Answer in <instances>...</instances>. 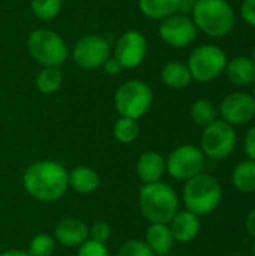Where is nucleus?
<instances>
[{"label": "nucleus", "mask_w": 255, "mask_h": 256, "mask_svg": "<svg viewBox=\"0 0 255 256\" xmlns=\"http://www.w3.org/2000/svg\"><path fill=\"white\" fill-rule=\"evenodd\" d=\"M27 50L42 68H60L69 56L63 38L50 28H36L27 38Z\"/></svg>", "instance_id": "5"}, {"label": "nucleus", "mask_w": 255, "mask_h": 256, "mask_svg": "<svg viewBox=\"0 0 255 256\" xmlns=\"http://www.w3.org/2000/svg\"><path fill=\"white\" fill-rule=\"evenodd\" d=\"M182 200L186 210L192 212L194 214H209L221 204L222 184L215 176L201 172L186 180L182 192Z\"/></svg>", "instance_id": "3"}, {"label": "nucleus", "mask_w": 255, "mask_h": 256, "mask_svg": "<svg viewBox=\"0 0 255 256\" xmlns=\"http://www.w3.org/2000/svg\"><path fill=\"white\" fill-rule=\"evenodd\" d=\"M191 14L197 30L210 38L227 36L236 24L234 10L227 0H198Z\"/></svg>", "instance_id": "4"}, {"label": "nucleus", "mask_w": 255, "mask_h": 256, "mask_svg": "<svg viewBox=\"0 0 255 256\" xmlns=\"http://www.w3.org/2000/svg\"><path fill=\"white\" fill-rule=\"evenodd\" d=\"M167 172L176 180H189L206 168V154L203 150L192 144H185L174 148L165 159Z\"/></svg>", "instance_id": "8"}, {"label": "nucleus", "mask_w": 255, "mask_h": 256, "mask_svg": "<svg viewBox=\"0 0 255 256\" xmlns=\"http://www.w3.org/2000/svg\"><path fill=\"white\" fill-rule=\"evenodd\" d=\"M165 171V159L158 152H144L137 160V176L143 184L161 182Z\"/></svg>", "instance_id": "16"}, {"label": "nucleus", "mask_w": 255, "mask_h": 256, "mask_svg": "<svg viewBox=\"0 0 255 256\" xmlns=\"http://www.w3.org/2000/svg\"><path fill=\"white\" fill-rule=\"evenodd\" d=\"M63 74L59 68H42L36 75V88L42 94H53L60 90Z\"/></svg>", "instance_id": "23"}, {"label": "nucleus", "mask_w": 255, "mask_h": 256, "mask_svg": "<svg viewBox=\"0 0 255 256\" xmlns=\"http://www.w3.org/2000/svg\"><path fill=\"white\" fill-rule=\"evenodd\" d=\"M74 62L83 69H98L110 57V44L98 34H86L77 40L72 51Z\"/></svg>", "instance_id": "10"}, {"label": "nucleus", "mask_w": 255, "mask_h": 256, "mask_svg": "<svg viewBox=\"0 0 255 256\" xmlns=\"http://www.w3.org/2000/svg\"><path fill=\"white\" fill-rule=\"evenodd\" d=\"M141 14L150 20H165L179 12V0H138Z\"/></svg>", "instance_id": "21"}, {"label": "nucleus", "mask_w": 255, "mask_h": 256, "mask_svg": "<svg viewBox=\"0 0 255 256\" xmlns=\"http://www.w3.org/2000/svg\"><path fill=\"white\" fill-rule=\"evenodd\" d=\"M252 254H254L255 256V242H254V246H252Z\"/></svg>", "instance_id": "38"}, {"label": "nucleus", "mask_w": 255, "mask_h": 256, "mask_svg": "<svg viewBox=\"0 0 255 256\" xmlns=\"http://www.w3.org/2000/svg\"><path fill=\"white\" fill-rule=\"evenodd\" d=\"M77 256H110V252L105 244L93 240H87L80 246Z\"/></svg>", "instance_id": "30"}, {"label": "nucleus", "mask_w": 255, "mask_h": 256, "mask_svg": "<svg viewBox=\"0 0 255 256\" xmlns=\"http://www.w3.org/2000/svg\"><path fill=\"white\" fill-rule=\"evenodd\" d=\"M113 135L114 138L122 144H131L134 142L140 135V124L134 118L120 117L116 120L113 126Z\"/></svg>", "instance_id": "25"}, {"label": "nucleus", "mask_w": 255, "mask_h": 256, "mask_svg": "<svg viewBox=\"0 0 255 256\" xmlns=\"http://www.w3.org/2000/svg\"><path fill=\"white\" fill-rule=\"evenodd\" d=\"M225 74L234 86H251L255 82V63L252 58L239 56L227 62Z\"/></svg>", "instance_id": "17"}, {"label": "nucleus", "mask_w": 255, "mask_h": 256, "mask_svg": "<svg viewBox=\"0 0 255 256\" xmlns=\"http://www.w3.org/2000/svg\"><path fill=\"white\" fill-rule=\"evenodd\" d=\"M245 226L249 232V236L255 240V208H252L248 216H246V222H245Z\"/></svg>", "instance_id": "34"}, {"label": "nucleus", "mask_w": 255, "mask_h": 256, "mask_svg": "<svg viewBox=\"0 0 255 256\" xmlns=\"http://www.w3.org/2000/svg\"><path fill=\"white\" fill-rule=\"evenodd\" d=\"M197 2L198 0H179V12H182L185 15L192 12V9H194Z\"/></svg>", "instance_id": "35"}, {"label": "nucleus", "mask_w": 255, "mask_h": 256, "mask_svg": "<svg viewBox=\"0 0 255 256\" xmlns=\"http://www.w3.org/2000/svg\"><path fill=\"white\" fill-rule=\"evenodd\" d=\"M221 120L231 126H240L249 123L255 117V100L252 94L236 92L230 93L221 104L219 108Z\"/></svg>", "instance_id": "13"}, {"label": "nucleus", "mask_w": 255, "mask_h": 256, "mask_svg": "<svg viewBox=\"0 0 255 256\" xmlns=\"http://www.w3.org/2000/svg\"><path fill=\"white\" fill-rule=\"evenodd\" d=\"M89 237L93 242H98V243L105 244L110 240V237H111V226H110V224L108 222H104V220L95 222L89 228Z\"/></svg>", "instance_id": "29"}, {"label": "nucleus", "mask_w": 255, "mask_h": 256, "mask_svg": "<svg viewBox=\"0 0 255 256\" xmlns=\"http://www.w3.org/2000/svg\"><path fill=\"white\" fill-rule=\"evenodd\" d=\"M140 210L150 224H170L179 212V196L176 190L162 182L143 184L138 195Z\"/></svg>", "instance_id": "2"}, {"label": "nucleus", "mask_w": 255, "mask_h": 256, "mask_svg": "<svg viewBox=\"0 0 255 256\" xmlns=\"http://www.w3.org/2000/svg\"><path fill=\"white\" fill-rule=\"evenodd\" d=\"M54 237V240L65 248H80L89 240V226L80 219L68 218L56 225Z\"/></svg>", "instance_id": "14"}, {"label": "nucleus", "mask_w": 255, "mask_h": 256, "mask_svg": "<svg viewBox=\"0 0 255 256\" xmlns=\"http://www.w3.org/2000/svg\"><path fill=\"white\" fill-rule=\"evenodd\" d=\"M68 183L77 194L89 195L98 190L101 184L99 174L89 166H75L72 171L68 172Z\"/></svg>", "instance_id": "19"}, {"label": "nucleus", "mask_w": 255, "mask_h": 256, "mask_svg": "<svg viewBox=\"0 0 255 256\" xmlns=\"http://www.w3.org/2000/svg\"><path fill=\"white\" fill-rule=\"evenodd\" d=\"M117 256H155L146 242L141 240H129L122 244Z\"/></svg>", "instance_id": "28"}, {"label": "nucleus", "mask_w": 255, "mask_h": 256, "mask_svg": "<svg viewBox=\"0 0 255 256\" xmlns=\"http://www.w3.org/2000/svg\"><path fill=\"white\" fill-rule=\"evenodd\" d=\"M240 15L245 22L255 27V0H243L240 6Z\"/></svg>", "instance_id": "31"}, {"label": "nucleus", "mask_w": 255, "mask_h": 256, "mask_svg": "<svg viewBox=\"0 0 255 256\" xmlns=\"http://www.w3.org/2000/svg\"><path fill=\"white\" fill-rule=\"evenodd\" d=\"M168 228L171 231L174 242L189 243L198 236L201 224H200V219L197 214H194L189 210H183V212H177L174 214V218L170 220Z\"/></svg>", "instance_id": "15"}, {"label": "nucleus", "mask_w": 255, "mask_h": 256, "mask_svg": "<svg viewBox=\"0 0 255 256\" xmlns=\"http://www.w3.org/2000/svg\"><path fill=\"white\" fill-rule=\"evenodd\" d=\"M252 98H254V100H255V82H254V93H252Z\"/></svg>", "instance_id": "39"}, {"label": "nucleus", "mask_w": 255, "mask_h": 256, "mask_svg": "<svg viewBox=\"0 0 255 256\" xmlns=\"http://www.w3.org/2000/svg\"><path fill=\"white\" fill-rule=\"evenodd\" d=\"M68 172L69 171L59 162L38 160L26 170L23 186L32 198L41 202H54L59 201L69 188Z\"/></svg>", "instance_id": "1"}, {"label": "nucleus", "mask_w": 255, "mask_h": 256, "mask_svg": "<svg viewBox=\"0 0 255 256\" xmlns=\"http://www.w3.org/2000/svg\"><path fill=\"white\" fill-rule=\"evenodd\" d=\"M147 56V39L138 30L122 33L114 46V58L123 69L138 68Z\"/></svg>", "instance_id": "12"}, {"label": "nucleus", "mask_w": 255, "mask_h": 256, "mask_svg": "<svg viewBox=\"0 0 255 256\" xmlns=\"http://www.w3.org/2000/svg\"><path fill=\"white\" fill-rule=\"evenodd\" d=\"M152 104V88L141 80H129L114 93V106L120 117L138 120L149 112Z\"/></svg>", "instance_id": "6"}, {"label": "nucleus", "mask_w": 255, "mask_h": 256, "mask_svg": "<svg viewBox=\"0 0 255 256\" xmlns=\"http://www.w3.org/2000/svg\"><path fill=\"white\" fill-rule=\"evenodd\" d=\"M56 249V240L48 234H38L29 243L27 254L30 256H51Z\"/></svg>", "instance_id": "27"}, {"label": "nucleus", "mask_w": 255, "mask_h": 256, "mask_svg": "<svg viewBox=\"0 0 255 256\" xmlns=\"http://www.w3.org/2000/svg\"><path fill=\"white\" fill-rule=\"evenodd\" d=\"M237 144V135L234 126L224 120H215L204 128L201 135V150L203 153L215 160L228 158Z\"/></svg>", "instance_id": "9"}, {"label": "nucleus", "mask_w": 255, "mask_h": 256, "mask_svg": "<svg viewBox=\"0 0 255 256\" xmlns=\"http://www.w3.org/2000/svg\"><path fill=\"white\" fill-rule=\"evenodd\" d=\"M191 118L201 128L209 126L215 120H218L216 106L207 99H198L191 106Z\"/></svg>", "instance_id": "24"}, {"label": "nucleus", "mask_w": 255, "mask_h": 256, "mask_svg": "<svg viewBox=\"0 0 255 256\" xmlns=\"http://www.w3.org/2000/svg\"><path fill=\"white\" fill-rule=\"evenodd\" d=\"M188 69L192 80L198 82H209L218 78L227 66V54L222 48L213 44L197 46L188 60Z\"/></svg>", "instance_id": "7"}, {"label": "nucleus", "mask_w": 255, "mask_h": 256, "mask_svg": "<svg viewBox=\"0 0 255 256\" xmlns=\"http://www.w3.org/2000/svg\"><path fill=\"white\" fill-rule=\"evenodd\" d=\"M33 15L42 21L54 20L62 10V0H30Z\"/></svg>", "instance_id": "26"}, {"label": "nucleus", "mask_w": 255, "mask_h": 256, "mask_svg": "<svg viewBox=\"0 0 255 256\" xmlns=\"http://www.w3.org/2000/svg\"><path fill=\"white\" fill-rule=\"evenodd\" d=\"M161 80L167 87L173 90H180L191 84L192 76L186 64L180 62H168L161 69Z\"/></svg>", "instance_id": "20"}, {"label": "nucleus", "mask_w": 255, "mask_h": 256, "mask_svg": "<svg viewBox=\"0 0 255 256\" xmlns=\"http://www.w3.org/2000/svg\"><path fill=\"white\" fill-rule=\"evenodd\" d=\"M245 153L248 154L249 160L255 162V124L249 128V130L245 135Z\"/></svg>", "instance_id": "32"}, {"label": "nucleus", "mask_w": 255, "mask_h": 256, "mask_svg": "<svg viewBox=\"0 0 255 256\" xmlns=\"http://www.w3.org/2000/svg\"><path fill=\"white\" fill-rule=\"evenodd\" d=\"M102 66H104V70H105L108 75H119L120 70L123 69V68L120 66V63H119L114 57H108L107 62H105Z\"/></svg>", "instance_id": "33"}, {"label": "nucleus", "mask_w": 255, "mask_h": 256, "mask_svg": "<svg viewBox=\"0 0 255 256\" xmlns=\"http://www.w3.org/2000/svg\"><path fill=\"white\" fill-rule=\"evenodd\" d=\"M0 256H30L27 252H24V250H6V252H2Z\"/></svg>", "instance_id": "36"}, {"label": "nucleus", "mask_w": 255, "mask_h": 256, "mask_svg": "<svg viewBox=\"0 0 255 256\" xmlns=\"http://www.w3.org/2000/svg\"><path fill=\"white\" fill-rule=\"evenodd\" d=\"M159 38L173 48H183L191 45L197 38V27L185 14H174L161 21L158 27Z\"/></svg>", "instance_id": "11"}, {"label": "nucleus", "mask_w": 255, "mask_h": 256, "mask_svg": "<svg viewBox=\"0 0 255 256\" xmlns=\"http://www.w3.org/2000/svg\"><path fill=\"white\" fill-rule=\"evenodd\" d=\"M146 244L153 255L165 256L174 246V238L167 224H150L146 231Z\"/></svg>", "instance_id": "18"}, {"label": "nucleus", "mask_w": 255, "mask_h": 256, "mask_svg": "<svg viewBox=\"0 0 255 256\" xmlns=\"http://www.w3.org/2000/svg\"><path fill=\"white\" fill-rule=\"evenodd\" d=\"M252 60H254V63H255V48H254V51H252V57H251Z\"/></svg>", "instance_id": "37"}, {"label": "nucleus", "mask_w": 255, "mask_h": 256, "mask_svg": "<svg viewBox=\"0 0 255 256\" xmlns=\"http://www.w3.org/2000/svg\"><path fill=\"white\" fill-rule=\"evenodd\" d=\"M233 186L245 194L255 192V162L254 160H243L240 162L231 174Z\"/></svg>", "instance_id": "22"}]
</instances>
